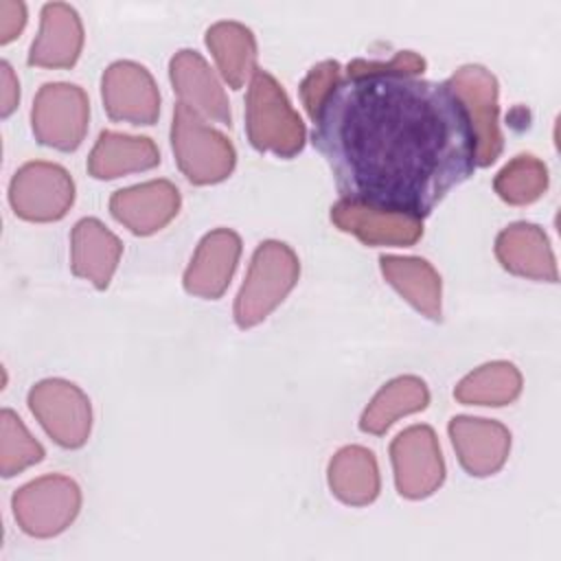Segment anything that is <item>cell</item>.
<instances>
[{
    "label": "cell",
    "mask_w": 561,
    "mask_h": 561,
    "mask_svg": "<svg viewBox=\"0 0 561 561\" xmlns=\"http://www.w3.org/2000/svg\"><path fill=\"white\" fill-rule=\"evenodd\" d=\"M313 123L344 199L423 217L476 169V138L447 83L346 79Z\"/></svg>",
    "instance_id": "cell-1"
},
{
    "label": "cell",
    "mask_w": 561,
    "mask_h": 561,
    "mask_svg": "<svg viewBox=\"0 0 561 561\" xmlns=\"http://www.w3.org/2000/svg\"><path fill=\"white\" fill-rule=\"evenodd\" d=\"M245 129L254 149L291 158L305 147V123L283 85L265 70H254L245 96Z\"/></svg>",
    "instance_id": "cell-2"
},
{
    "label": "cell",
    "mask_w": 561,
    "mask_h": 561,
    "mask_svg": "<svg viewBox=\"0 0 561 561\" xmlns=\"http://www.w3.org/2000/svg\"><path fill=\"white\" fill-rule=\"evenodd\" d=\"M298 276L296 252L283 241H263L254 250L245 280L234 298V322L241 329L263 322L287 298Z\"/></svg>",
    "instance_id": "cell-3"
},
{
    "label": "cell",
    "mask_w": 561,
    "mask_h": 561,
    "mask_svg": "<svg viewBox=\"0 0 561 561\" xmlns=\"http://www.w3.org/2000/svg\"><path fill=\"white\" fill-rule=\"evenodd\" d=\"M171 147L180 171L199 186L226 180L237 164L232 142L182 103L173 110Z\"/></svg>",
    "instance_id": "cell-4"
},
{
    "label": "cell",
    "mask_w": 561,
    "mask_h": 561,
    "mask_svg": "<svg viewBox=\"0 0 561 561\" xmlns=\"http://www.w3.org/2000/svg\"><path fill=\"white\" fill-rule=\"evenodd\" d=\"M18 526L31 537H55L64 533L81 508L79 484L59 473L42 476L20 486L11 500Z\"/></svg>",
    "instance_id": "cell-5"
},
{
    "label": "cell",
    "mask_w": 561,
    "mask_h": 561,
    "mask_svg": "<svg viewBox=\"0 0 561 561\" xmlns=\"http://www.w3.org/2000/svg\"><path fill=\"white\" fill-rule=\"evenodd\" d=\"M445 83L467 112L476 138V164H493L502 153L497 79L484 66L469 64L458 68Z\"/></svg>",
    "instance_id": "cell-6"
},
{
    "label": "cell",
    "mask_w": 561,
    "mask_h": 561,
    "mask_svg": "<svg viewBox=\"0 0 561 561\" xmlns=\"http://www.w3.org/2000/svg\"><path fill=\"white\" fill-rule=\"evenodd\" d=\"M90 103L75 83H44L35 94L31 125L35 138L59 151H75L85 138Z\"/></svg>",
    "instance_id": "cell-7"
},
{
    "label": "cell",
    "mask_w": 561,
    "mask_h": 561,
    "mask_svg": "<svg viewBox=\"0 0 561 561\" xmlns=\"http://www.w3.org/2000/svg\"><path fill=\"white\" fill-rule=\"evenodd\" d=\"M28 408L46 434L66 449L85 445L92 405L85 392L66 379H44L28 390Z\"/></svg>",
    "instance_id": "cell-8"
},
{
    "label": "cell",
    "mask_w": 561,
    "mask_h": 561,
    "mask_svg": "<svg viewBox=\"0 0 561 561\" xmlns=\"http://www.w3.org/2000/svg\"><path fill=\"white\" fill-rule=\"evenodd\" d=\"M9 202L13 213L26 221H57L75 202V182L55 162H26L11 178Z\"/></svg>",
    "instance_id": "cell-9"
},
{
    "label": "cell",
    "mask_w": 561,
    "mask_h": 561,
    "mask_svg": "<svg viewBox=\"0 0 561 561\" xmlns=\"http://www.w3.org/2000/svg\"><path fill=\"white\" fill-rule=\"evenodd\" d=\"M397 491L408 500L432 495L445 480V462L436 432L430 425H410L390 443Z\"/></svg>",
    "instance_id": "cell-10"
},
{
    "label": "cell",
    "mask_w": 561,
    "mask_h": 561,
    "mask_svg": "<svg viewBox=\"0 0 561 561\" xmlns=\"http://www.w3.org/2000/svg\"><path fill=\"white\" fill-rule=\"evenodd\" d=\"M101 96L112 121L153 125L160 114V92L149 70L136 61H114L101 79Z\"/></svg>",
    "instance_id": "cell-11"
},
{
    "label": "cell",
    "mask_w": 561,
    "mask_h": 561,
    "mask_svg": "<svg viewBox=\"0 0 561 561\" xmlns=\"http://www.w3.org/2000/svg\"><path fill=\"white\" fill-rule=\"evenodd\" d=\"M331 221L366 245H414L423 234V219L416 215L344 197L333 204Z\"/></svg>",
    "instance_id": "cell-12"
},
{
    "label": "cell",
    "mask_w": 561,
    "mask_h": 561,
    "mask_svg": "<svg viewBox=\"0 0 561 561\" xmlns=\"http://www.w3.org/2000/svg\"><path fill=\"white\" fill-rule=\"evenodd\" d=\"M447 430L458 462L469 476L486 478L504 467L511 451V432L502 423L476 416H454Z\"/></svg>",
    "instance_id": "cell-13"
},
{
    "label": "cell",
    "mask_w": 561,
    "mask_h": 561,
    "mask_svg": "<svg viewBox=\"0 0 561 561\" xmlns=\"http://www.w3.org/2000/svg\"><path fill=\"white\" fill-rule=\"evenodd\" d=\"M180 191L169 180H149L116 191L110 197V213L134 234H153L180 210Z\"/></svg>",
    "instance_id": "cell-14"
},
{
    "label": "cell",
    "mask_w": 561,
    "mask_h": 561,
    "mask_svg": "<svg viewBox=\"0 0 561 561\" xmlns=\"http://www.w3.org/2000/svg\"><path fill=\"white\" fill-rule=\"evenodd\" d=\"M241 256V237L230 228L210 230L197 245L186 272L184 289L193 296L219 298L237 270Z\"/></svg>",
    "instance_id": "cell-15"
},
{
    "label": "cell",
    "mask_w": 561,
    "mask_h": 561,
    "mask_svg": "<svg viewBox=\"0 0 561 561\" xmlns=\"http://www.w3.org/2000/svg\"><path fill=\"white\" fill-rule=\"evenodd\" d=\"M169 77L182 105L217 123H232L228 96L210 66L197 50L184 48L175 53L169 61Z\"/></svg>",
    "instance_id": "cell-16"
},
{
    "label": "cell",
    "mask_w": 561,
    "mask_h": 561,
    "mask_svg": "<svg viewBox=\"0 0 561 561\" xmlns=\"http://www.w3.org/2000/svg\"><path fill=\"white\" fill-rule=\"evenodd\" d=\"M83 48L79 13L66 2H48L42 9L39 33L31 44L28 64L39 68H70Z\"/></svg>",
    "instance_id": "cell-17"
},
{
    "label": "cell",
    "mask_w": 561,
    "mask_h": 561,
    "mask_svg": "<svg viewBox=\"0 0 561 561\" xmlns=\"http://www.w3.org/2000/svg\"><path fill=\"white\" fill-rule=\"evenodd\" d=\"M495 256L515 276L557 283V261L546 232L528 221L504 228L495 239Z\"/></svg>",
    "instance_id": "cell-18"
},
{
    "label": "cell",
    "mask_w": 561,
    "mask_h": 561,
    "mask_svg": "<svg viewBox=\"0 0 561 561\" xmlns=\"http://www.w3.org/2000/svg\"><path fill=\"white\" fill-rule=\"evenodd\" d=\"M123 254L121 239L99 219L85 217L75 224L70 234V267L79 278L105 289Z\"/></svg>",
    "instance_id": "cell-19"
},
{
    "label": "cell",
    "mask_w": 561,
    "mask_h": 561,
    "mask_svg": "<svg viewBox=\"0 0 561 561\" xmlns=\"http://www.w3.org/2000/svg\"><path fill=\"white\" fill-rule=\"evenodd\" d=\"M160 164V151L147 136L101 131L88 156V171L96 180H114Z\"/></svg>",
    "instance_id": "cell-20"
},
{
    "label": "cell",
    "mask_w": 561,
    "mask_h": 561,
    "mask_svg": "<svg viewBox=\"0 0 561 561\" xmlns=\"http://www.w3.org/2000/svg\"><path fill=\"white\" fill-rule=\"evenodd\" d=\"M383 278L423 316L440 320L443 313V285L438 272L419 256H379Z\"/></svg>",
    "instance_id": "cell-21"
},
{
    "label": "cell",
    "mask_w": 561,
    "mask_h": 561,
    "mask_svg": "<svg viewBox=\"0 0 561 561\" xmlns=\"http://www.w3.org/2000/svg\"><path fill=\"white\" fill-rule=\"evenodd\" d=\"M331 493L351 506H366L379 495L375 454L362 445L342 447L329 462Z\"/></svg>",
    "instance_id": "cell-22"
},
{
    "label": "cell",
    "mask_w": 561,
    "mask_h": 561,
    "mask_svg": "<svg viewBox=\"0 0 561 561\" xmlns=\"http://www.w3.org/2000/svg\"><path fill=\"white\" fill-rule=\"evenodd\" d=\"M206 46L210 48L224 81L239 90L256 70V39L252 31L232 20L215 22L206 31Z\"/></svg>",
    "instance_id": "cell-23"
},
{
    "label": "cell",
    "mask_w": 561,
    "mask_h": 561,
    "mask_svg": "<svg viewBox=\"0 0 561 561\" xmlns=\"http://www.w3.org/2000/svg\"><path fill=\"white\" fill-rule=\"evenodd\" d=\"M430 403V390L421 377L401 375L388 381L366 405L359 430L366 434H383L397 419L421 412Z\"/></svg>",
    "instance_id": "cell-24"
},
{
    "label": "cell",
    "mask_w": 561,
    "mask_h": 561,
    "mask_svg": "<svg viewBox=\"0 0 561 561\" xmlns=\"http://www.w3.org/2000/svg\"><path fill=\"white\" fill-rule=\"evenodd\" d=\"M522 392V373L511 362H489L467 377L454 390L465 405H506Z\"/></svg>",
    "instance_id": "cell-25"
},
{
    "label": "cell",
    "mask_w": 561,
    "mask_h": 561,
    "mask_svg": "<svg viewBox=\"0 0 561 561\" xmlns=\"http://www.w3.org/2000/svg\"><path fill=\"white\" fill-rule=\"evenodd\" d=\"M493 188L506 204H533L548 188V169L539 158L530 153H519L500 169L493 180Z\"/></svg>",
    "instance_id": "cell-26"
},
{
    "label": "cell",
    "mask_w": 561,
    "mask_h": 561,
    "mask_svg": "<svg viewBox=\"0 0 561 561\" xmlns=\"http://www.w3.org/2000/svg\"><path fill=\"white\" fill-rule=\"evenodd\" d=\"M44 458V447L31 436L13 410L0 412V471L11 478Z\"/></svg>",
    "instance_id": "cell-27"
},
{
    "label": "cell",
    "mask_w": 561,
    "mask_h": 561,
    "mask_svg": "<svg viewBox=\"0 0 561 561\" xmlns=\"http://www.w3.org/2000/svg\"><path fill=\"white\" fill-rule=\"evenodd\" d=\"M340 81H342V68L335 59H327V61L316 64L309 70V75L302 79L300 99H302V105H305L307 114L311 116V121H316L322 103L337 88Z\"/></svg>",
    "instance_id": "cell-28"
},
{
    "label": "cell",
    "mask_w": 561,
    "mask_h": 561,
    "mask_svg": "<svg viewBox=\"0 0 561 561\" xmlns=\"http://www.w3.org/2000/svg\"><path fill=\"white\" fill-rule=\"evenodd\" d=\"M425 70V59L414 50H399L388 61H368V59H353L346 66L348 79H364V77H416Z\"/></svg>",
    "instance_id": "cell-29"
},
{
    "label": "cell",
    "mask_w": 561,
    "mask_h": 561,
    "mask_svg": "<svg viewBox=\"0 0 561 561\" xmlns=\"http://www.w3.org/2000/svg\"><path fill=\"white\" fill-rule=\"evenodd\" d=\"M26 24V7L24 2L0 0V44H9L15 39Z\"/></svg>",
    "instance_id": "cell-30"
},
{
    "label": "cell",
    "mask_w": 561,
    "mask_h": 561,
    "mask_svg": "<svg viewBox=\"0 0 561 561\" xmlns=\"http://www.w3.org/2000/svg\"><path fill=\"white\" fill-rule=\"evenodd\" d=\"M0 85H2V105H0V114L2 118H7L20 101V83L18 77L13 75V68L9 66V61L0 64Z\"/></svg>",
    "instance_id": "cell-31"
}]
</instances>
